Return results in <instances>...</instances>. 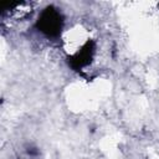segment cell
I'll return each mask as SVG.
<instances>
[{
    "label": "cell",
    "instance_id": "cell-1",
    "mask_svg": "<svg viewBox=\"0 0 159 159\" xmlns=\"http://www.w3.org/2000/svg\"><path fill=\"white\" fill-rule=\"evenodd\" d=\"M62 15L60 11L50 6L42 10L37 20V29L47 37H56L62 29Z\"/></svg>",
    "mask_w": 159,
    "mask_h": 159
},
{
    "label": "cell",
    "instance_id": "cell-2",
    "mask_svg": "<svg viewBox=\"0 0 159 159\" xmlns=\"http://www.w3.org/2000/svg\"><path fill=\"white\" fill-rule=\"evenodd\" d=\"M93 52H94V43L92 41L86 42L84 46L72 57L71 66L76 70H80V68L87 66L93 57Z\"/></svg>",
    "mask_w": 159,
    "mask_h": 159
}]
</instances>
